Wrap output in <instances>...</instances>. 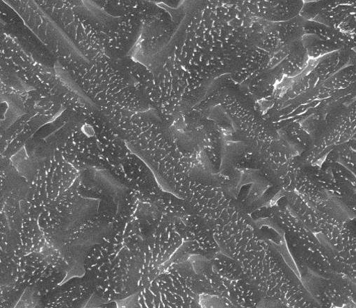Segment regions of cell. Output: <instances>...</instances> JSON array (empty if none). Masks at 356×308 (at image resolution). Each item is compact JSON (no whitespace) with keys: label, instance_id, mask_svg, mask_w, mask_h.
<instances>
[{"label":"cell","instance_id":"6da1fadb","mask_svg":"<svg viewBox=\"0 0 356 308\" xmlns=\"http://www.w3.org/2000/svg\"><path fill=\"white\" fill-rule=\"evenodd\" d=\"M97 288L95 273L86 272L81 277H74L58 286L47 296L45 307H84L95 293Z\"/></svg>","mask_w":356,"mask_h":308}]
</instances>
